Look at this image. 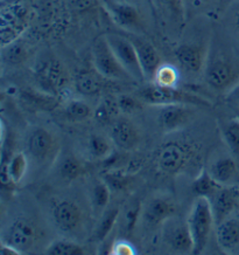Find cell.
Segmentation results:
<instances>
[{"mask_svg":"<svg viewBox=\"0 0 239 255\" xmlns=\"http://www.w3.org/2000/svg\"><path fill=\"white\" fill-rule=\"evenodd\" d=\"M32 8L28 0H7L0 8V40L5 47L18 40L28 27Z\"/></svg>","mask_w":239,"mask_h":255,"instance_id":"1","label":"cell"},{"mask_svg":"<svg viewBox=\"0 0 239 255\" xmlns=\"http://www.w3.org/2000/svg\"><path fill=\"white\" fill-rule=\"evenodd\" d=\"M214 223L215 218L210 201L207 198L198 197L188 218V225L194 241L193 254L198 255L203 253L208 245Z\"/></svg>","mask_w":239,"mask_h":255,"instance_id":"2","label":"cell"},{"mask_svg":"<svg viewBox=\"0 0 239 255\" xmlns=\"http://www.w3.org/2000/svg\"><path fill=\"white\" fill-rule=\"evenodd\" d=\"M35 79L42 92L59 97L68 86L69 74L61 61L48 56L36 63Z\"/></svg>","mask_w":239,"mask_h":255,"instance_id":"3","label":"cell"},{"mask_svg":"<svg viewBox=\"0 0 239 255\" xmlns=\"http://www.w3.org/2000/svg\"><path fill=\"white\" fill-rule=\"evenodd\" d=\"M28 156L39 165H52L60 153V142L52 131L45 128H34L26 139Z\"/></svg>","mask_w":239,"mask_h":255,"instance_id":"4","label":"cell"},{"mask_svg":"<svg viewBox=\"0 0 239 255\" xmlns=\"http://www.w3.org/2000/svg\"><path fill=\"white\" fill-rule=\"evenodd\" d=\"M93 68L104 79L112 81H133L129 73L120 65L107 42L106 36H98L92 45Z\"/></svg>","mask_w":239,"mask_h":255,"instance_id":"5","label":"cell"},{"mask_svg":"<svg viewBox=\"0 0 239 255\" xmlns=\"http://www.w3.org/2000/svg\"><path fill=\"white\" fill-rule=\"evenodd\" d=\"M139 99L143 102L151 106H166V105H188L193 107H207L210 103L202 97L194 94L182 92L175 88H164L157 85L145 87L139 92Z\"/></svg>","mask_w":239,"mask_h":255,"instance_id":"6","label":"cell"},{"mask_svg":"<svg viewBox=\"0 0 239 255\" xmlns=\"http://www.w3.org/2000/svg\"><path fill=\"white\" fill-rule=\"evenodd\" d=\"M40 240V228L34 221L19 217L8 225L2 237V243L11 245L21 254L28 253Z\"/></svg>","mask_w":239,"mask_h":255,"instance_id":"7","label":"cell"},{"mask_svg":"<svg viewBox=\"0 0 239 255\" xmlns=\"http://www.w3.org/2000/svg\"><path fill=\"white\" fill-rule=\"evenodd\" d=\"M105 36L118 61L130 74L133 81H144V72L141 69L136 48H134L131 40L127 36L114 34V33H109V34H105Z\"/></svg>","mask_w":239,"mask_h":255,"instance_id":"8","label":"cell"},{"mask_svg":"<svg viewBox=\"0 0 239 255\" xmlns=\"http://www.w3.org/2000/svg\"><path fill=\"white\" fill-rule=\"evenodd\" d=\"M161 226L164 243L171 251L181 254H193L194 241L188 220L174 216L164 221Z\"/></svg>","mask_w":239,"mask_h":255,"instance_id":"9","label":"cell"},{"mask_svg":"<svg viewBox=\"0 0 239 255\" xmlns=\"http://www.w3.org/2000/svg\"><path fill=\"white\" fill-rule=\"evenodd\" d=\"M190 147L186 144L170 142L162 145L157 153V166L162 173L177 174L191 158Z\"/></svg>","mask_w":239,"mask_h":255,"instance_id":"10","label":"cell"},{"mask_svg":"<svg viewBox=\"0 0 239 255\" xmlns=\"http://www.w3.org/2000/svg\"><path fill=\"white\" fill-rule=\"evenodd\" d=\"M53 220L55 226L63 233H73L83 223V212L76 201L63 199L53 209Z\"/></svg>","mask_w":239,"mask_h":255,"instance_id":"11","label":"cell"},{"mask_svg":"<svg viewBox=\"0 0 239 255\" xmlns=\"http://www.w3.org/2000/svg\"><path fill=\"white\" fill-rule=\"evenodd\" d=\"M188 105L159 106L158 121L163 131L171 132L184 128L193 121L195 113Z\"/></svg>","mask_w":239,"mask_h":255,"instance_id":"12","label":"cell"},{"mask_svg":"<svg viewBox=\"0 0 239 255\" xmlns=\"http://www.w3.org/2000/svg\"><path fill=\"white\" fill-rule=\"evenodd\" d=\"M237 78V70L227 59H210L205 66V80L214 89H228Z\"/></svg>","mask_w":239,"mask_h":255,"instance_id":"13","label":"cell"},{"mask_svg":"<svg viewBox=\"0 0 239 255\" xmlns=\"http://www.w3.org/2000/svg\"><path fill=\"white\" fill-rule=\"evenodd\" d=\"M110 137L114 145L124 151H133L139 145L141 136L132 121L126 117H117L111 124Z\"/></svg>","mask_w":239,"mask_h":255,"instance_id":"14","label":"cell"},{"mask_svg":"<svg viewBox=\"0 0 239 255\" xmlns=\"http://www.w3.org/2000/svg\"><path fill=\"white\" fill-rule=\"evenodd\" d=\"M127 38L133 43L139 59L141 69H143L145 80H153L154 74L161 65L160 55L152 43L146 39L137 35H127Z\"/></svg>","mask_w":239,"mask_h":255,"instance_id":"15","label":"cell"},{"mask_svg":"<svg viewBox=\"0 0 239 255\" xmlns=\"http://www.w3.org/2000/svg\"><path fill=\"white\" fill-rule=\"evenodd\" d=\"M175 213L176 206L173 200L166 197H154L145 206L144 219L151 226H158L174 217Z\"/></svg>","mask_w":239,"mask_h":255,"instance_id":"16","label":"cell"},{"mask_svg":"<svg viewBox=\"0 0 239 255\" xmlns=\"http://www.w3.org/2000/svg\"><path fill=\"white\" fill-rule=\"evenodd\" d=\"M216 240L218 247L225 254H236L239 252V220L235 218L227 219L217 224Z\"/></svg>","mask_w":239,"mask_h":255,"instance_id":"17","label":"cell"},{"mask_svg":"<svg viewBox=\"0 0 239 255\" xmlns=\"http://www.w3.org/2000/svg\"><path fill=\"white\" fill-rule=\"evenodd\" d=\"M213 210L215 223L220 224L222 221L229 218L232 211L237 205V198H236L234 187L222 186L213 197L209 199Z\"/></svg>","mask_w":239,"mask_h":255,"instance_id":"18","label":"cell"},{"mask_svg":"<svg viewBox=\"0 0 239 255\" xmlns=\"http://www.w3.org/2000/svg\"><path fill=\"white\" fill-rule=\"evenodd\" d=\"M178 63L190 73H198L204 67L205 55L200 47L194 45H181L175 50Z\"/></svg>","mask_w":239,"mask_h":255,"instance_id":"19","label":"cell"},{"mask_svg":"<svg viewBox=\"0 0 239 255\" xmlns=\"http://www.w3.org/2000/svg\"><path fill=\"white\" fill-rule=\"evenodd\" d=\"M109 11L112 15L114 22L124 28L139 27L141 20L138 9L129 4H118L112 2L109 4Z\"/></svg>","mask_w":239,"mask_h":255,"instance_id":"20","label":"cell"},{"mask_svg":"<svg viewBox=\"0 0 239 255\" xmlns=\"http://www.w3.org/2000/svg\"><path fill=\"white\" fill-rule=\"evenodd\" d=\"M104 79L99 73L90 70H80L75 78L76 90L84 96H93L102 92Z\"/></svg>","mask_w":239,"mask_h":255,"instance_id":"21","label":"cell"},{"mask_svg":"<svg viewBox=\"0 0 239 255\" xmlns=\"http://www.w3.org/2000/svg\"><path fill=\"white\" fill-rule=\"evenodd\" d=\"M209 173L213 176V178L221 185H227L235 179L237 174V165L234 159L229 158H221L215 162L209 169Z\"/></svg>","mask_w":239,"mask_h":255,"instance_id":"22","label":"cell"},{"mask_svg":"<svg viewBox=\"0 0 239 255\" xmlns=\"http://www.w3.org/2000/svg\"><path fill=\"white\" fill-rule=\"evenodd\" d=\"M113 140L102 133H92L87 139V150L95 159L110 158L113 152Z\"/></svg>","mask_w":239,"mask_h":255,"instance_id":"23","label":"cell"},{"mask_svg":"<svg viewBox=\"0 0 239 255\" xmlns=\"http://www.w3.org/2000/svg\"><path fill=\"white\" fill-rule=\"evenodd\" d=\"M85 172V164L74 155H66L59 163V173L63 180L73 182Z\"/></svg>","mask_w":239,"mask_h":255,"instance_id":"24","label":"cell"},{"mask_svg":"<svg viewBox=\"0 0 239 255\" xmlns=\"http://www.w3.org/2000/svg\"><path fill=\"white\" fill-rule=\"evenodd\" d=\"M222 186L223 185L218 184L216 180L214 179L213 176L209 173V171L203 170L200 174H198L196 179L194 180L191 189H193V192L196 194L197 197L210 199Z\"/></svg>","mask_w":239,"mask_h":255,"instance_id":"25","label":"cell"},{"mask_svg":"<svg viewBox=\"0 0 239 255\" xmlns=\"http://www.w3.org/2000/svg\"><path fill=\"white\" fill-rule=\"evenodd\" d=\"M118 110L119 109H118L117 100L104 99L93 110L92 116L100 126H111L113 121L117 119Z\"/></svg>","mask_w":239,"mask_h":255,"instance_id":"26","label":"cell"},{"mask_svg":"<svg viewBox=\"0 0 239 255\" xmlns=\"http://www.w3.org/2000/svg\"><path fill=\"white\" fill-rule=\"evenodd\" d=\"M119 217V209L118 207H111L102 213L99 223L97 224L95 232H93V239L96 241H104L112 231L116 221Z\"/></svg>","mask_w":239,"mask_h":255,"instance_id":"27","label":"cell"},{"mask_svg":"<svg viewBox=\"0 0 239 255\" xmlns=\"http://www.w3.org/2000/svg\"><path fill=\"white\" fill-rule=\"evenodd\" d=\"M91 115L92 112L90 106L80 100L70 101L65 108L66 119L72 122H84Z\"/></svg>","mask_w":239,"mask_h":255,"instance_id":"28","label":"cell"},{"mask_svg":"<svg viewBox=\"0 0 239 255\" xmlns=\"http://www.w3.org/2000/svg\"><path fill=\"white\" fill-rule=\"evenodd\" d=\"M178 72L171 65H160L154 74L153 83L164 88H175L178 83Z\"/></svg>","mask_w":239,"mask_h":255,"instance_id":"29","label":"cell"},{"mask_svg":"<svg viewBox=\"0 0 239 255\" xmlns=\"http://www.w3.org/2000/svg\"><path fill=\"white\" fill-rule=\"evenodd\" d=\"M7 166L9 177H11L12 182L16 185L26 176L27 170H28V157L22 152L12 155L8 160Z\"/></svg>","mask_w":239,"mask_h":255,"instance_id":"30","label":"cell"},{"mask_svg":"<svg viewBox=\"0 0 239 255\" xmlns=\"http://www.w3.org/2000/svg\"><path fill=\"white\" fill-rule=\"evenodd\" d=\"M111 189L105 182H98L95 184L91 193V201L93 210L97 213L102 214L106 210L110 203Z\"/></svg>","mask_w":239,"mask_h":255,"instance_id":"31","label":"cell"},{"mask_svg":"<svg viewBox=\"0 0 239 255\" xmlns=\"http://www.w3.org/2000/svg\"><path fill=\"white\" fill-rule=\"evenodd\" d=\"M22 99L32 103L33 106L38 107L39 109H53L57 105V97L45 92L35 93L32 90H26L22 93Z\"/></svg>","mask_w":239,"mask_h":255,"instance_id":"32","label":"cell"},{"mask_svg":"<svg viewBox=\"0 0 239 255\" xmlns=\"http://www.w3.org/2000/svg\"><path fill=\"white\" fill-rule=\"evenodd\" d=\"M47 255H84L85 251L79 244L72 241H55L46 250Z\"/></svg>","mask_w":239,"mask_h":255,"instance_id":"33","label":"cell"},{"mask_svg":"<svg viewBox=\"0 0 239 255\" xmlns=\"http://www.w3.org/2000/svg\"><path fill=\"white\" fill-rule=\"evenodd\" d=\"M223 136L231 152L239 155V119L232 120L225 126Z\"/></svg>","mask_w":239,"mask_h":255,"instance_id":"34","label":"cell"},{"mask_svg":"<svg viewBox=\"0 0 239 255\" xmlns=\"http://www.w3.org/2000/svg\"><path fill=\"white\" fill-rule=\"evenodd\" d=\"M104 182H105L111 191H124L132 182V176L130 172H113L107 173L104 177Z\"/></svg>","mask_w":239,"mask_h":255,"instance_id":"35","label":"cell"},{"mask_svg":"<svg viewBox=\"0 0 239 255\" xmlns=\"http://www.w3.org/2000/svg\"><path fill=\"white\" fill-rule=\"evenodd\" d=\"M4 49V58L9 63H20L26 59L27 49L22 42L15 40L9 45L2 47Z\"/></svg>","mask_w":239,"mask_h":255,"instance_id":"36","label":"cell"},{"mask_svg":"<svg viewBox=\"0 0 239 255\" xmlns=\"http://www.w3.org/2000/svg\"><path fill=\"white\" fill-rule=\"evenodd\" d=\"M141 102L143 101L140 99H137V97L130 95H120L117 99L118 109H119V112L124 114H132L137 112L138 109H140Z\"/></svg>","mask_w":239,"mask_h":255,"instance_id":"37","label":"cell"},{"mask_svg":"<svg viewBox=\"0 0 239 255\" xmlns=\"http://www.w3.org/2000/svg\"><path fill=\"white\" fill-rule=\"evenodd\" d=\"M110 254L112 255H136L138 252L132 244L126 240H117L111 246Z\"/></svg>","mask_w":239,"mask_h":255,"instance_id":"38","label":"cell"},{"mask_svg":"<svg viewBox=\"0 0 239 255\" xmlns=\"http://www.w3.org/2000/svg\"><path fill=\"white\" fill-rule=\"evenodd\" d=\"M67 1L73 11L79 13L90 11V9L97 7L99 4V0H67Z\"/></svg>","mask_w":239,"mask_h":255,"instance_id":"39","label":"cell"},{"mask_svg":"<svg viewBox=\"0 0 239 255\" xmlns=\"http://www.w3.org/2000/svg\"><path fill=\"white\" fill-rule=\"evenodd\" d=\"M139 212H140V205L137 203H132L129 206V209L126 210L125 212V225L127 231H132V228L136 225L138 217H139Z\"/></svg>","mask_w":239,"mask_h":255,"instance_id":"40","label":"cell"},{"mask_svg":"<svg viewBox=\"0 0 239 255\" xmlns=\"http://www.w3.org/2000/svg\"><path fill=\"white\" fill-rule=\"evenodd\" d=\"M161 4L166 5L167 7H169L171 11L180 14L182 12V4H181V0H159Z\"/></svg>","mask_w":239,"mask_h":255,"instance_id":"41","label":"cell"},{"mask_svg":"<svg viewBox=\"0 0 239 255\" xmlns=\"http://www.w3.org/2000/svg\"><path fill=\"white\" fill-rule=\"evenodd\" d=\"M0 251H1L2 255H21V253L18 250H15L11 245H7L5 243H1V245H0Z\"/></svg>","mask_w":239,"mask_h":255,"instance_id":"42","label":"cell"},{"mask_svg":"<svg viewBox=\"0 0 239 255\" xmlns=\"http://www.w3.org/2000/svg\"><path fill=\"white\" fill-rule=\"evenodd\" d=\"M236 27H237L239 32V11L237 12V15H236Z\"/></svg>","mask_w":239,"mask_h":255,"instance_id":"43","label":"cell"}]
</instances>
